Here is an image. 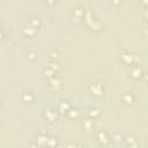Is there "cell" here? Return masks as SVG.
<instances>
[{
    "mask_svg": "<svg viewBox=\"0 0 148 148\" xmlns=\"http://www.w3.org/2000/svg\"><path fill=\"white\" fill-rule=\"evenodd\" d=\"M96 139H97L98 143L102 145V146H108L111 141V138L108 135L106 132H98L97 135H96Z\"/></svg>",
    "mask_w": 148,
    "mask_h": 148,
    "instance_id": "cell-1",
    "label": "cell"
},
{
    "mask_svg": "<svg viewBox=\"0 0 148 148\" xmlns=\"http://www.w3.org/2000/svg\"><path fill=\"white\" fill-rule=\"evenodd\" d=\"M91 94L96 95V96H101L103 94V87L99 84V83H92L90 87H89Z\"/></svg>",
    "mask_w": 148,
    "mask_h": 148,
    "instance_id": "cell-2",
    "label": "cell"
},
{
    "mask_svg": "<svg viewBox=\"0 0 148 148\" xmlns=\"http://www.w3.org/2000/svg\"><path fill=\"white\" fill-rule=\"evenodd\" d=\"M45 119L49 121V123H53L57 120V112L53 111V110H45Z\"/></svg>",
    "mask_w": 148,
    "mask_h": 148,
    "instance_id": "cell-3",
    "label": "cell"
},
{
    "mask_svg": "<svg viewBox=\"0 0 148 148\" xmlns=\"http://www.w3.org/2000/svg\"><path fill=\"white\" fill-rule=\"evenodd\" d=\"M47 140H49V136L46 134H38L37 139H36L38 146H46L47 145Z\"/></svg>",
    "mask_w": 148,
    "mask_h": 148,
    "instance_id": "cell-4",
    "label": "cell"
},
{
    "mask_svg": "<svg viewBox=\"0 0 148 148\" xmlns=\"http://www.w3.org/2000/svg\"><path fill=\"white\" fill-rule=\"evenodd\" d=\"M123 102L127 105H132L133 102H134V96L131 92H126V94L123 95Z\"/></svg>",
    "mask_w": 148,
    "mask_h": 148,
    "instance_id": "cell-5",
    "label": "cell"
},
{
    "mask_svg": "<svg viewBox=\"0 0 148 148\" xmlns=\"http://www.w3.org/2000/svg\"><path fill=\"white\" fill-rule=\"evenodd\" d=\"M50 86H51L54 90H58V89H60V88L62 87V83H61L60 80H58V79H56V77H51V80H50Z\"/></svg>",
    "mask_w": 148,
    "mask_h": 148,
    "instance_id": "cell-6",
    "label": "cell"
},
{
    "mask_svg": "<svg viewBox=\"0 0 148 148\" xmlns=\"http://www.w3.org/2000/svg\"><path fill=\"white\" fill-rule=\"evenodd\" d=\"M58 109H59L60 112H68L69 109H71V104H69L67 101H61V102L59 103Z\"/></svg>",
    "mask_w": 148,
    "mask_h": 148,
    "instance_id": "cell-7",
    "label": "cell"
},
{
    "mask_svg": "<svg viewBox=\"0 0 148 148\" xmlns=\"http://www.w3.org/2000/svg\"><path fill=\"white\" fill-rule=\"evenodd\" d=\"M22 32H23L25 36H34V35H35V32H36V28H35V27H32V25L30 24L29 27H24Z\"/></svg>",
    "mask_w": 148,
    "mask_h": 148,
    "instance_id": "cell-8",
    "label": "cell"
},
{
    "mask_svg": "<svg viewBox=\"0 0 148 148\" xmlns=\"http://www.w3.org/2000/svg\"><path fill=\"white\" fill-rule=\"evenodd\" d=\"M121 59L126 64H132V61H133V54L130 53V52H125V53L121 54Z\"/></svg>",
    "mask_w": 148,
    "mask_h": 148,
    "instance_id": "cell-9",
    "label": "cell"
},
{
    "mask_svg": "<svg viewBox=\"0 0 148 148\" xmlns=\"http://www.w3.org/2000/svg\"><path fill=\"white\" fill-rule=\"evenodd\" d=\"M131 75H132L133 77H135V79L140 77V76L142 75V69H141V67H139V66H134V67L132 68V73H131Z\"/></svg>",
    "mask_w": 148,
    "mask_h": 148,
    "instance_id": "cell-10",
    "label": "cell"
},
{
    "mask_svg": "<svg viewBox=\"0 0 148 148\" xmlns=\"http://www.w3.org/2000/svg\"><path fill=\"white\" fill-rule=\"evenodd\" d=\"M125 141H126V145H128V146H138L139 145V140L135 136H127L125 139Z\"/></svg>",
    "mask_w": 148,
    "mask_h": 148,
    "instance_id": "cell-11",
    "label": "cell"
},
{
    "mask_svg": "<svg viewBox=\"0 0 148 148\" xmlns=\"http://www.w3.org/2000/svg\"><path fill=\"white\" fill-rule=\"evenodd\" d=\"M83 128H84L87 132L92 131V130H94V124H92V121H91V120L84 121V123H83Z\"/></svg>",
    "mask_w": 148,
    "mask_h": 148,
    "instance_id": "cell-12",
    "label": "cell"
},
{
    "mask_svg": "<svg viewBox=\"0 0 148 148\" xmlns=\"http://www.w3.org/2000/svg\"><path fill=\"white\" fill-rule=\"evenodd\" d=\"M34 95H31V92H24L23 94V96H22V99L24 101V102H32L34 101Z\"/></svg>",
    "mask_w": 148,
    "mask_h": 148,
    "instance_id": "cell-13",
    "label": "cell"
},
{
    "mask_svg": "<svg viewBox=\"0 0 148 148\" xmlns=\"http://www.w3.org/2000/svg\"><path fill=\"white\" fill-rule=\"evenodd\" d=\"M29 24H31L32 27H35L36 29L40 25V21L38 20V18H36V17H32L31 20H30V22H29Z\"/></svg>",
    "mask_w": 148,
    "mask_h": 148,
    "instance_id": "cell-14",
    "label": "cell"
},
{
    "mask_svg": "<svg viewBox=\"0 0 148 148\" xmlns=\"http://www.w3.org/2000/svg\"><path fill=\"white\" fill-rule=\"evenodd\" d=\"M57 145H58V140L56 138H53V136H49V140H47V145L46 146L53 147V146H57Z\"/></svg>",
    "mask_w": 148,
    "mask_h": 148,
    "instance_id": "cell-15",
    "label": "cell"
},
{
    "mask_svg": "<svg viewBox=\"0 0 148 148\" xmlns=\"http://www.w3.org/2000/svg\"><path fill=\"white\" fill-rule=\"evenodd\" d=\"M91 112H89V114H90V117H94L95 114H98L99 112H98V110H90Z\"/></svg>",
    "mask_w": 148,
    "mask_h": 148,
    "instance_id": "cell-16",
    "label": "cell"
},
{
    "mask_svg": "<svg viewBox=\"0 0 148 148\" xmlns=\"http://www.w3.org/2000/svg\"><path fill=\"white\" fill-rule=\"evenodd\" d=\"M141 2H142L145 6H147V7H148V0H141Z\"/></svg>",
    "mask_w": 148,
    "mask_h": 148,
    "instance_id": "cell-17",
    "label": "cell"
},
{
    "mask_svg": "<svg viewBox=\"0 0 148 148\" xmlns=\"http://www.w3.org/2000/svg\"><path fill=\"white\" fill-rule=\"evenodd\" d=\"M145 16L148 17V8H147V10H146V13H145Z\"/></svg>",
    "mask_w": 148,
    "mask_h": 148,
    "instance_id": "cell-18",
    "label": "cell"
},
{
    "mask_svg": "<svg viewBox=\"0 0 148 148\" xmlns=\"http://www.w3.org/2000/svg\"><path fill=\"white\" fill-rule=\"evenodd\" d=\"M45 1H47V2H54L56 0H45Z\"/></svg>",
    "mask_w": 148,
    "mask_h": 148,
    "instance_id": "cell-19",
    "label": "cell"
},
{
    "mask_svg": "<svg viewBox=\"0 0 148 148\" xmlns=\"http://www.w3.org/2000/svg\"><path fill=\"white\" fill-rule=\"evenodd\" d=\"M146 79H147V80H148V73H147V75H146Z\"/></svg>",
    "mask_w": 148,
    "mask_h": 148,
    "instance_id": "cell-20",
    "label": "cell"
},
{
    "mask_svg": "<svg viewBox=\"0 0 148 148\" xmlns=\"http://www.w3.org/2000/svg\"><path fill=\"white\" fill-rule=\"evenodd\" d=\"M147 143H148V138H147Z\"/></svg>",
    "mask_w": 148,
    "mask_h": 148,
    "instance_id": "cell-21",
    "label": "cell"
}]
</instances>
